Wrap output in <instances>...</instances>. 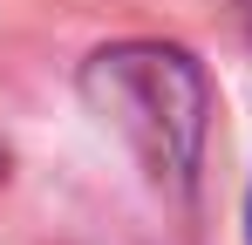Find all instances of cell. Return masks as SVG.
Returning a JSON list of instances; mask_svg holds the SVG:
<instances>
[{
	"label": "cell",
	"mask_w": 252,
	"mask_h": 245,
	"mask_svg": "<svg viewBox=\"0 0 252 245\" xmlns=\"http://www.w3.org/2000/svg\"><path fill=\"white\" fill-rule=\"evenodd\" d=\"M82 95H89V109L143 157V170L157 184H191L198 150H205L211 89H205V68L184 48H164V41L102 48L82 68Z\"/></svg>",
	"instance_id": "6da1fadb"
},
{
	"label": "cell",
	"mask_w": 252,
	"mask_h": 245,
	"mask_svg": "<svg viewBox=\"0 0 252 245\" xmlns=\"http://www.w3.org/2000/svg\"><path fill=\"white\" fill-rule=\"evenodd\" d=\"M0 177H7V163H0Z\"/></svg>",
	"instance_id": "7a4b0ae2"
}]
</instances>
